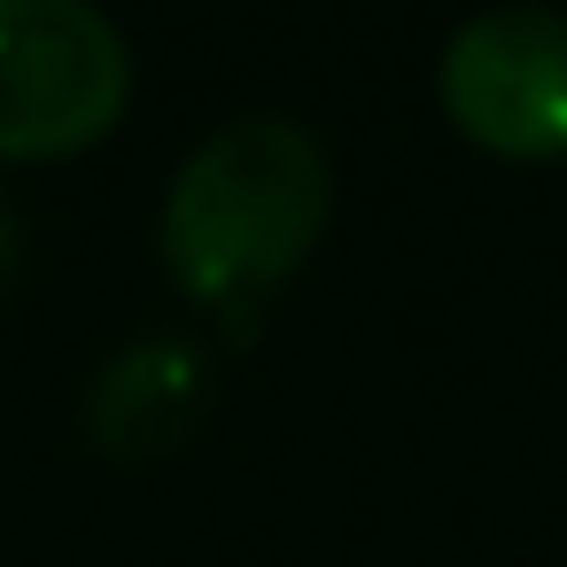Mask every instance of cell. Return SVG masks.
Instances as JSON below:
<instances>
[{"mask_svg": "<svg viewBox=\"0 0 567 567\" xmlns=\"http://www.w3.org/2000/svg\"><path fill=\"white\" fill-rule=\"evenodd\" d=\"M17 249H24V226H17L9 195H0V288H9V272H17Z\"/></svg>", "mask_w": 567, "mask_h": 567, "instance_id": "5", "label": "cell"}, {"mask_svg": "<svg viewBox=\"0 0 567 567\" xmlns=\"http://www.w3.org/2000/svg\"><path fill=\"white\" fill-rule=\"evenodd\" d=\"M203 396H210L203 358H195L187 342H172V334H148V342L117 350V358L94 373V389H86V427H94V443L117 451V458H156V451L187 443V427L203 420Z\"/></svg>", "mask_w": 567, "mask_h": 567, "instance_id": "4", "label": "cell"}, {"mask_svg": "<svg viewBox=\"0 0 567 567\" xmlns=\"http://www.w3.org/2000/svg\"><path fill=\"white\" fill-rule=\"evenodd\" d=\"M133 94V55L94 0H0V164L94 148Z\"/></svg>", "mask_w": 567, "mask_h": 567, "instance_id": "2", "label": "cell"}, {"mask_svg": "<svg viewBox=\"0 0 567 567\" xmlns=\"http://www.w3.org/2000/svg\"><path fill=\"white\" fill-rule=\"evenodd\" d=\"M334 210V164L296 117H234L187 148L164 195V265L187 296L234 311L280 288Z\"/></svg>", "mask_w": 567, "mask_h": 567, "instance_id": "1", "label": "cell"}, {"mask_svg": "<svg viewBox=\"0 0 567 567\" xmlns=\"http://www.w3.org/2000/svg\"><path fill=\"white\" fill-rule=\"evenodd\" d=\"M443 110L497 156H567V17L482 9L443 48Z\"/></svg>", "mask_w": 567, "mask_h": 567, "instance_id": "3", "label": "cell"}]
</instances>
